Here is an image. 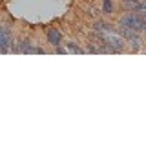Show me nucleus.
<instances>
[{"mask_svg":"<svg viewBox=\"0 0 146 146\" xmlns=\"http://www.w3.org/2000/svg\"><path fill=\"white\" fill-rule=\"evenodd\" d=\"M122 6H124L126 11H141V13L146 11L143 0H122Z\"/></svg>","mask_w":146,"mask_h":146,"instance_id":"4","label":"nucleus"},{"mask_svg":"<svg viewBox=\"0 0 146 146\" xmlns=\"http://www.w3.org/2000/svg\"><path fill=\"white\" fill-rule=\"evenodd\" d=\"M119 24H121V26H126V27H130V29L137 31V33H143L144 27H146L144 13H141V11H128L126 15H122V17H121Z\"/></svg>","mask_w":146,"mask_h":146,"instance_id":"1","label":"nucleus"},{"mask_svg":"<svg viewBox=\"0 0 146 146\" xmlns=\"http://www.w3.org/2000/svg\"><path fill=\"white\" fill-rule=\"evenodd\" d=\"M93 29H95V33H108V31H111V26L108 22H97L93 26Z\"/></svg>","mask_w":146,"mask_h":146,"instance_id":"6","label":"nucleus"},{"mask_svg":"<svg viewBox=\"0 0 146 146\" xmlns=\"http://www.w3.org/2000/svg\"><path fill=\"white\" fill-rule=\"evenodd\" d=\"M66 51H70V53H84V49L79 48L75 42H68L66 44Z\"/></svg>","mask_w":146,"mask_h":146,"instance_id":"7","label":"nucleus"},{"mask_svg":"<svg viewBox=\"0 0 146 146\" xmlns=\"http://www.w3.org/2000/svg\"><path fill=\"white\" fill-rule=\"evenodd\" d=\"M102 11L108 13V15L113 11V2H111V0H102Z\"/></svg>","mask_w":146,"mask_h":146,"instance_id":"8","label":"nucleus"},{"mask_svg":"<svg viewBox=\"0 0 146 146\" xmlns=\"http://www.w3.org/2000/svg\"><path fill=\"white\" fill-rule=\"evenodd\" d=\"M17 51H18V53H24V55H29V53H33V44H31V40L24 38L20 44L17 46Z\"/></svg>","mask_w":146,"mask_h":146,"instance_id":"5","label":"nucleus"},{"mask_svg":"<svg viewBox=\"0 0 146 146\" xmlns=\"http://www.w3.org/2000/svg\"><path fill=\"white\" fill-rule=\"evenodd\" d=\"M15 46V42H13V33L11 29L6 26L0 27V53H7L11 51V48Z\"/></svg>","mask_w":146,"mask_h":146,"instance_id":"2","label":"nucleus"},{"mask_svg":"<svg viewBox=\"0 0 146 146\" xmlns=\"http://www.w3.org/2000/svg\"><path fill=\"white\" fill-rule=\"evenodd\" d=\"M46 36H48V42L51 44L53 48H57V46L62 44V33H60V29H57V27H49Z\"/></svg>","mask_w":146,"mask_h":146,"instance_id":"3","label":"nucleus"}]
</instances>
